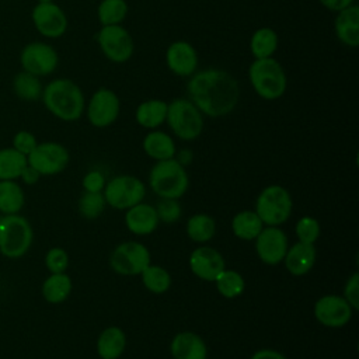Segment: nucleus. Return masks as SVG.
I'll list each match as a JSON object with an SVG mask.
<instances>
[{"mask_svg":"<svg viewBox=\"0 0 359 359\" xmlns=\"http://www.w3.org/2000/svg\"><path fill=\"white\" fill-rule=\"evenodd\" d=\"M241 95L238 80L224 69L205 67L196 70L187 81V98L208 118L231 114Z\"/></svg>","mask_w":359,"mask_h":359,"instance_id":"1","label":"nucleus"},{"mask_svg":"<svg viewBox=\"0 0 359 359\" xmlns=\"http://www.w3.org/2000/svg\"><path fill=\"white\" fill-rule=\"evenodd\" d=\"M41 101L50 115L63 122H74L84 115L86 95L81 87L67 77H57L46 83Z\"/></svg>","mask_w":359,"mask_h":359,"instance_id":"2","label":"nucleus"},{"mask_svg":"<svg viewBox=\"0 0 359 359\" xmlns=\"http://www.w3.org/2000/svg\"><path fill=\"white\" fill-rule=\"evenodd\" d=\"M252 91L265 101H275L285 95L287 88V74L282 63L271 57L254 59L247 70Z\"/></svg>","mask_w":359,"mask_h":359,"instance_id":"3","label":"nucleus"},{"mask_svg":"<svg viewBox=\"0 0 359 359\" xmlns=\"http://www.w3.org/2000/svg\"><path fill=\"white\" fill-rule=\"evenodd\" d=\"M149 187L160 198H182L189 188V177L185 165L175 157L156 161L149 172Z\"/></svg>","mask_w":359,"mask_h":359,"instance_id":"4","label":"nucleus"},{"mask_svg":"<svg viewBox=\"0 0 359 359\" xmlns=\"http://www.w3.org/2000/svg\"><path fill=\"white\" fill-rule=\"evenodd\" d=\"M165 123L175 137L192 142L202 135L205 116L189 98L178 97L168 102Z\"/></svg>","mask_w":359,"mask_h":359,"instance_id":"5","label":"nucleus"},{"mask_svg":"<svg viewBox=\"0 0 359 359\" xmlns=\"http://www.w3.org/2000/svg\"><path fill=\"white\" fill-rule=\"evenodd\" d=\"M254 210L262 220L264 226H280L292 216V195L282 185H268L257 196Z\"/></svg>","mask_w":359,"mask_h":359,"instance_id":"6","label":"nucleus"},{"mask_svg":"<svg viewBox=\"0 0 359 359\" xmlns=\"http://www.w3.org/2000/svg\"><path fill=\"white\" fill-rule=\"evenodd\" d=\"M32 240V227L24 216L14 213L0 217V252L4 257L20 258L25 255Z\"/></svg>","mask_w":359,"mask_h":359,"instance_id":"7","label":"nucleus"},{"mask_svg":"<svg viewBox=\"0 0 359 359\" xmlns=\"http://www.w3.org/2000/svg\"><path fill=\"white\" fill-rule=\"evenodd\" d=\"M95 41L104 57L116 65L126 63L135 53V39L122 24L101 25L95 34Z\"/></svg>","mask_w":359,"mask_h":359,"instance_id":"8","label":"nucleus"},{"mask_svg":"<svg viewBox=\"0 0 359 359\" xmlns=\"http://www.w3.org/2000/svg\"><path fill=\"white\" fill-rule=\"evenodd\" d=\"M121 98L109 87H98L86 100L84 115L88 123L97 129H105L116 122L121 115Z\"/></svg>","mask_w":359,"mask_h":359,"instance_id":"9","label":"nucleus"},{"mask_svg":"<svg viewBox=\"0 0 359 359\" xmlns=\"http://www.w3.org/2000/svg\"><path fill=\"white\" fill-rule=\"evenodd\" d=\"M102 195L107 205L111 208L116 210H126L143 201L146 196V184L135 175H116L105 182Z\"/></svg>","mask_w":359,"mask_h":359,"instance_id":"10","label":"nucleus"},{"mask_svg":"<svg viewBox=\"0 0 359 359\" xmlns=\"http://www.w3.org/2000/svg\"><path fill=\"white\" fill-rule=\"evenodd\" d=\"M151 264L149 248L139 241H123L118 244L109 255L111 269L123 276L140 275Z\"/></svg>","mask_w":359,"mask_h":359,"instance_id":"11","label":"nucleus"},{"mask_svg":"<svg viewBox=\"0 0 359 359\" xmlns=\"http://www.w3.org/2000/svg\"><path fill=\"white\" fill-rule=\"evenodd\" d=\"M21 70L38 77L50 76L59 66V53L48 42L32 41L20 52Z\"/></svg>","mask_w":359,"mask_h":359,"instance_id":"12","label":"nucleus"},{"mask_svg":"<svg viewBox=\"0 0 359 359\" xmlns=\"http://www.w3.org/2000/svg\"><path fill=\"white\" fill-rule=\"evenodd\" d=\"M31 20L36 32L46 39L62 38L69 27L67 14L55 1L36 3L31 11Z\"/></svg>","mask_w":359,"mask_h":359,"instance_id":"13","label":"nucleus"},{"mask_svg":"<svg viewBox=\"0 0 359 359\" xmlns=\"http://www.w3.org/2000/svg\"><path fill=\"white\" fill-rule=\"evenodd\" d=\"M27 160L41 175H56L67 167L70 154L62 143L42 142L27 156Z\"/></svg>","mask_w":359,"mask_h":359,"instance_id":"14","label":"nucleus"},{"mask_svg":"<svg viewBox=\"0 0 359 359\" xmlns=\"http://www.w3.org/2000/svg\"><path fill=\"white\" fill-rule=\"evenodd\" d=\"M353 309L351 304L339 294H324L318 297L313 307V314L316 320L328 328H341L346 325L352 316Z\"/></svg>","mask_w":359,"mask_h":359,"instance_id":"15","label":"nucleus"},{"mask_svg":"<svg viewBox=\"0 0 359 359\" xmlns=\"http://www.w3.org/2000/svg\"><path fill=\"white\" fill-rule=\"evenodd\" d=\"M255 252L265 265H278L289 248V238L279 226H264L254 240Z\"/></svg>","mask_w":359,"mask_h":359,"instance_id":"16","label":"nucleus"},{"mask_svg":"<svg viewBox=\"0 0 359 359\" xmlns=\"http://www.w3.org/2000/svg\"><path fill=\"white\" fill-rule=\"evenodd\" d=\"M167 69L177 77L188 79L199 67V55L196 48L185 39L172 41L164 53Z\"/></svg>","mask_w":359,"mask_h":359,"instance_id":"17","label":"nucleus"},{"mask_svg":"<svg viewBox=\"0 0 359 359\" xmlns=\"http://www.w3.org/2000/svg\"><path fill=\"white\" fill-rule=\"evenodd\" d=\"M188 265L196 278L205 282H215L217 275L226 268V261L220 251L210 245L201 244L191 252Z\"/></svg>","mask_w":359,"mask_h":359,"instance_id":"18","label":"nucleus"},{"mask_svg":"<svg viewBox=\"0 0 359 359\" xmlns=\"http://www.w3.org/2000/svg\"><path fill=\"white\" fill-rule=\"evenodd\" d=\"M158 223L156 208L143 201L125 210V226L135 236H149L154 233Z\"/></svg>","mask_w":359,"mask_h":359,"instance_id":"19","label":"nucleus"},{"mask_svg":"<svg viewBox=\"0 0 359 359\" xmlns=\"http://www.w3.org/2000/svg\"><path fill=\"white\" fill-rule=\"evenodd\" d=\"M316 259L317 251L314 244L296 241L294 244L289 245L282 262L290 275L304 276L313 269Z\"/></svg>","mask_w":359,"mask_h":359,"instance_id":"20","label":"nucleus"},{"mask_svg":"<svg viewBox=\"0 0 359 359\" xmlns=\"http://www.w3.org/2000/svg\"><path fill=\"white\" fill-rule=\"evenodd\" d=\"M334 32L344 46L352 49L359 46V7L356 4L335 13Z\"/></svg>","mask_w":359,"mask_h":359,"instance_id":"21","label":"nucleus"},{"mask_svg":"<svg viewBox=\"0 0 359 359\" xmlns=\"http://www.w3.org/2000/svg\"><path fill=\"white\" fill-rule=\"evenodd\" d=\"M170 352L174 359H206L208 346L203 338L194 331H181L170 342Z\"/></svg>","mask_w":359,"mask_h":359,"instance_id":"22","label":"nucleus"},{"mask_svg":"<svg viewBox=\"0 0 359 359\" xmlns=\"http://www.w3.org/2000/svg\"><path fill=\"white\" fill-rule=\"evenodd\" d=\"M142 149L154 161L168 160L174 158L177 154V144L172 136L164 130L153 129L149 130L143 140H142Z\"/></svg>","mask_w":359,"mask_h":359,"instance_id":"23","label":"nucleus"},{"mask_svg":"<svg viewBox=\"0 0 359 359\" xmlns=\"http://www.w3.org/2000/svg\"><path fill=\"white\" fill-rule=\"evenodd\" d=\"M168 102L161 98H149L142 101L135 109V121L139 126L153 130L165 123Z\"/></svg>","mask_w":359,"mask_h":359,"instance_id":"24","label":"nucleus"},{"mask_svg":"<svg viewBox=\"0 0 359 359\" xmlns=\"http://www.w3.org/2000/svg\"><path fill=\"white\" fill-rule=\"evenodd\" d=\"M126 348V334L121 327L109 325L97 338L95 349L101 359H119Z\"/></svg>","mask_w":359,"mask_h":359,"instance_id":"25","label":"nucleus"},{"mask_svg":"<svg viewBox=\"0 0 359 359\" xmlns=\"http://www.w3.org/2000/svg\"><path fill=\"white\" fill-rule=\"evenodd\" d=\"M248 46L254 59L271 57L279 48V35L271 27H259L251 34Z\"/></svg>","mask_w":359,"mask_h":359,"instance_id":"26","label":"nucleus"},{"mask_svg":"<svg viewBox=\"0 0 359 359\" xmlns=\"http://www.w3.org/2000/svg\"><path fill=\"white\" fill-rule=\"evenodd\" d=\"M233 234L244 241H254L259 231L264 229V223L255 210H241L231 219Z\"/></svg>","mask_w":359,"mask_h":359,"instance_id":"27","label":"nucleus"},{"mask_svg":"<svg viewBox=\"0 0 359 359\" xmlns=\"http://www.w3.org/2000/svg\"><path fill=\"white\" fill-rule=\"evenodd\" d=\"M11 87L14 94L25 102H35L41 100L43 84L41 81V77L34 76L28 72H18L11 81Z\"/></svg>","mask_w":359,"mask_h":359,"instance_id":"28","label":"nucleus"},{"mask_svg":"<svg viewBox=\"0 0 359 359\" xmlns=\"http://www.w3.org/2000/svg\"><path fill=\"white\" fill-rule=\"evenodd\" d=\"M73 289V282L66 272L50 273L42 283V296L48 303L59 304L65 302Z\"/></svg>","mask_w":359,"mask_h":359,"instance_id":"29","label":"nucleus"},{"mask_svg":"<svg viewBox=\"0 0 359 359\" xmlns=\"http://www.w3.org/2000/svg\"><path fill=\"white\" fill-rule=\"evenodd\" d=\"M185 231L194 243L206 244L216 234V222L208 213H195L187 220Z\"/></svg>","mask_w":359,"mask_h":359,"instance_id":"30","label":"nucleus"},{"mask_svg":"<svg viewBox=\"0 0 359 359\" xmlns=\"http://www.w3.org/2000/svg\"><path fill=\"white\" fill-rule=\"evenodd\" d=\"M25 203L22 188L15 180L0 181V212L3 215L18 213Z\"/></svg>","mask_w":359,"mask_h":359,"instance_id":"31","label":"nucleus"},{"mask_svg":"<svg viewBox=\"0 0 359 359\" xmlns=\"http://www.w3.org/2000/svg\"><path fill=\"white\" fill-rule=\"evenodd\" d=\"M27 164V156L14 147L0 149V181L18 180Z\"/></svg>","mask_w":359,"mask_h":359,"instance_id":"32","label":"nucleus"},{"mask_svg":"<svg viewBox=\"0 0 359 359\" xmlns=\"http://www.w3.org/2000/svg\"><path fill=\"white\" fill-rule=\"evenodd\" d=\"M129 13L126 0H100L97 6V18L101 25L122 24Z\"/></svg>","mask_w":359,"mask_h":359,"instance_id":"33","label":"nucleus"},{"mask_svg":"<svg viewBox=\"0 0 359 359\" xmlns=\"http://www.w3.org/2000/svg\"><path fill=\"white\" fill-rule=\"evenodd\" d=\"M139 276L142 279L143 286L154 294H163L171 287V275L161 265L150 264L143 269V272Z\"/></svg>","mask_w":359,"mask_h":359,"instance_id":"34","label":"nucleus"},{"mask_svg":"<svg viewBox=\"0 0 359 359\" xmlns=\"http://www.w3.org/2000/svg\"><path fill=\"white\" fill-rule=\"evenodd\" d=\"M216 289L224 299H236L243 294L245 289V280L243 275L234 269L224 268L215 279Z\"/></svg>","mask_w":359,"mask_h":359,"instance_id":"35","label":"nucleus"},{"mask_svg":"<svg viewBox=\"0 0 359 359\" xmlns=\"http://www.w3.org/2000/svg\"><path fill=\"white\" fill-rule=\"evenodd\" d=\"M107 202L102 192H87L84 191L79 199V213L87 220H95L105 210Z\"/></svg>","mask_w":359,"mask_h":359,"instance_id":"36","label":"nucleus"},{"mask_svg":"<svg viewBox=\"0 0 359 359\" xmlns=\"http://www.w3.org/2000/svg\"><path fill=\"white\" fill-rule=\"evenodd\" d=\"M294 233L297 241L314 244L321 233V226L318 220L313 216H302L294 224Z\"/></svg>","mask_w":359,"mask_h":359,"instance_id":"37","label":"nucleus"},{"mask_svg":"<svg viewBox=\"0 0 359 359\" xmlns=\"http://www.w3.org/2000/svg\"><path fill=\"white\" fill-rule=\"evenodd\" d=\"M45 266L50 273H60L66 272L69 266V255L66 250L60 247H53L48 250L45 255Z\"/></svg>","mask_w":359,"mask_h":359,"instance_id":"38","label":"nucleus"},{"mask_svg":"<svg viewBox=\"0 0 359 359\" xmlns=\"http://www.w3.org/2000/svg\"><path fill=\"white\" fill-rule=\"evenodd\" d=\"M156 212L158 216L160 222L164 223H174L181 217V205L178 203V199H168V198H161L160 202L157 203Z\"/></svg>","mask_w":359,"mask_h":359,"instance_id":"39","label":"nucleus"},{"mask_svg":"<svg viewBox=\"0 0 359 359\" xmlns=\"http://www.w3.org/2000/svg\"><path fill=\"white\" fill-rule=\"evenodd\" d=\"M38 144V140L34 133L29 130H18L13 137V146L17 151L22 153L24 156H28Z\"/></svg>","mask_w":359,"mask_h":359,"instance_id":"40","label":"nucleus"},{"mask_svg":"<svg viewBox=\"0 0 359 359\" xmlns=\"http://www.w3.org/2000/svg\"><path fill=\"white\" fill-rule=\"evenodd\" d=\"M344 299L353 310L359 309V272H353L344 286Z\"/></svg>","mask_w":359,"mask_h":359,"instance_id":"41","label":"nucleus"},{"mask_svg":"<svg viewBox=\"0 0 359 359\" xmlns=\"http://www.w3.org/2000/svg\"><path fill=\"white\" fill-rule=\"evenodd\" d=\"M105 182H107L105 177L102 175L101 171L90 170L83 177L81 185H83V189L87 191V192H102V189L105 187Z\"/></svg>","mask_w":359,"mask_h":359,"instance_id":"42","label":"nucleus"},{"mask_svg":"<svg viewBox=\"0 0 359 359\" xmlns=\"http://www.w3.org/2000/svg\"><path fill=\"white\" fill-rule=\"evenodd\" d=\"M318 3L327 8L328 11H332V13H338L352 4H355V0H318Z\"/></svg>","mask_w":359,"mask_h":359,"instance_id":"43","label":"nucleus"},{"mask_svg":"<svg viewBox=\"0 0 359 359\" xmlns=\"http://www.w3.org/2000/svg\"><path fill=\"white\" fill-rule=\"evenodd\" d=\"M250 359H287L282 352L271 348H262L255 351Z\"/></svg>","mask_w":359,"mask_h":359,"instance_id":"44","label":"nucleus"},{"mask_svg":"<svg viewBox=\"0 0 359 359\" xmlns=\"http://www.w3.org/2000/svg\"><path fill=\"white\" fill-rule=\"evenodd\" d=\"M39 177H41V174H39L35 168H32L29 164H27V167L22 170V172H21V175H20V178H21L27 185H34V184H36L38 180H39Z\"/></svg>","mask_w":359,"mask_h":359,"instance_id":"45","label":"nucleus"},{"mask_svg":"<svg viewBox=\"0 0 359 359\" xmlns=\"http://www.w3.org/2000/svg\"><path fill=\"white\" fill-rule=\"evenodd\" d=\"M177 160H178L181 164L185 165L188 161L192 160V153H191L189 150H181V151H180V157H178Z\"/></svg>","mask_w":359,"mask_h":359,"instance_id":"46","label":"nucleus"},{"mask_svg":"<svg viewBox=\"0 0 359 359\" xmlns=\"http://www.w3.org/2000/svg\"><path fill=\"white\" fill-rule=\"evenodd\" d=\"M36 3H45V1H53V0H35Z\"/></svg>","mask_w":359,"mask_h":359,"instance_id":"47","label":"nucleus"}]
</instances>
